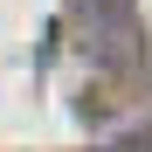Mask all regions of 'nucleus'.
<instances>
[{
  "instance_id": "1",
  "label": "nucleus",
  "mask_w": 152,
  "mask_h": 152,
  "mask_svg": "<svg viewBox=\"0 0 152 152\" xmlns=\"http://www.w3.org/2000/svg\"><path fill=\"white\" fill-rule=\"evenodd\" d=\"M111 152H152V132H138V138H118Z\"/></svg>"
}]
</instances>
